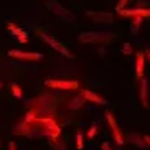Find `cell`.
Wrapping results in <instances>:
<instances>
[{"instance_id": "cell-15", "label": "cell", "mask_w": 150, "mask_h": 150, "mask_svg": "<svg viewBox=\"0 0 150 150\" xmlns=\"http://www.w3.org/2000/svg\"><path fill=\"white\" fill-rule=\"evenodd\" d=\"M36 114H38V109H36V107L30 109V110H28V114H27V117L23 119V122L30 124V122H33V120H36Z\"/></svg>"}, {"instance_id": "cell-3", "label": "cell", "mask_w": 150, "mask_h": 150, "mask_svg": "<svg viewBox=\"0 0 150 150\" xmlns=\"http://www.w3.org/2000/svg\"><path fill=\"white\" fill-rule=\"evenodd\" d=\"M45 84L48 88L53 89H59V91H74V89L79 88L78 81H63V79H46Z\"/></svg>"}, {"instance_id": "cell-19", "label": "cell", "mask_w": 150, "mask_h": 150, "mask_svg": "<svg viewBox=\"0 0 150 150\" xmlns=\"http://www.w3.org/2000/svg\"><path fill=\"white\" fill-rule=\"evenodd\" d=\"M130 139L134 140V144H135L137 147H145V142H142L139 135H135V134H130Z\"/></svg>"}, {"instance_id": "cell-14", "label": "cell", "mask_w": 150, "mask_h": 150, "mask_svg": "<svg viewBox=\"0 0 150 150\" xmlns=\"http://www.w3.org/2000/svg\"><path fill=\"white\" fill-rule=\"evenodd\" d=\"M84 102H86V99L83 97V94H79V96H76L74 99L69 102V109H71V110H78L79 107L84 106Z\"/></svg>"}, {"instance_id": "cell-6", "label": "cell", "mask_w": 150, "mask_h": 150, "mask_svg": "<svg viewBox=\"0 0 150 150\" xmlns=\"http://www.w3.org/2000/svg\"><path fill=\"white\" fill-rule=\"evenodd\" d=\"M46 7H48V8L51 10L54 15H58V17H61V18H64V20H68V22H73V23L76 22V17H74V15L71 13V12H68V10L64 8L63 5H59L56 0H51V2H48V4H46Z\"/></svg>"}, {"instance_id": "cell-26", "label": "cell", "mask_w": 150, "mask_h": 150, "mask_svg": "<svg viewBox=\"0 0 150 150\" xmlns=\"http://www.w3.org/2000/svg\"><path fill=\"white\" fill-rule=\"evenodd\" d=\"M147 58H149V61H150V50L147 51Z\"/></svg>"}, {"instance_id": "cell-22", "label": "cell", "mask_w": 150, "mask_h": 150, "mask_svg": "<svg viewBox=\"0 0 150 150\" xmlns=\"http://www.w3.org/2000/svg\"><path fill=\"white\" fill-rule=\"evenodd\" d=\"M129 2H130V0H119V4H117V7H115V10H117V12H119V10H122L124 7H125V5L129 4Z\"/></svg>"}, {"instance_id": "cell-17", "label": "cell", "mask_w": 150, "mask_h": 150, "mask_svg": "<svg viewBox=\"0 0 150 150\" xmlns=\"http://www.w3.org/2000/svg\"><path fill=\"white\" fill-rule=\"evenodd\" d=\"M76 147H78V150H83L84 149V140H83V134H81V132L76 134Z\"/></svg>"}, {"instance_id": "cell-2", "label": "cell", "mask_w": 150, "mask_h": 150, "mask_svg": "<svg viewBox=\"0 0 150 150\" xmlns=\"http://www.w3.org/2000/svg\"><path fill=\"white\" fill-rule=\"evenodd\" d=\"M106 120H107V124H109V129H110V132H112V137H114L115 144H117V145H124V144H125L124 135H122V132H120L117 122H115L114 114H112L110 110H106Z\"/></svg>"}, {"instance_id": "cell-12", "label": "cell", "mask_w": 150, "mask_h": 150, "mask_svg": "<svg viewBox=\"0 0 150 150\" xmlns=\"http://www.w3.org/2000/svg\"><path fill=\"white\" fill-rule=\"evenodd\" d=\"M81 94H83V97L86 99V101H89V102H96V104H101V106H102V104H106V99H104V97L97 96L96 93L89 91V89H83Z\"/></svg>"}, {"instance_id": "cell-25", "label": "cell", "mask_w": 150, "mask_h": 150, "mask_svg": "<svg viewBox=\"0 0 150 150\" xmlns=\"http://www.w3.org/2000/svg\"><path fill=\"white\" fill-rule=\"evenodd\" d=\"M8 150H17V149H15V144H13V142H10V144H8Z\"/></svg>"}, {"instance_id": "cell-7", "label": "cell", "mask_w": 150, "mask_h": 150, "mask_svg": "<svg viewBox=\"0 0 150 150\" xmlns=\"http://www.w3.org/2000/svg\"><path fill=\"white\" fill-rule=\"evenodd\" d=\"M8 56L22 59V61H41L43 59L41 53H28V51H22V50H10Z\"/></svg>"}, {"instance_id": "cell-1", "label": "cell", "mask_w": 150, "mask_h": 150, "mask_svg": "<svg viewBox=\"0 0 150 150\" xmlns=\"http://www.w3.org/2000/svg\"><path fill=\"white\" fill-rule=\"evenodd\" d=\"M114 33L110 31H83L79 35V41L81 43H102V41L112 40Z\"/></svg>"}, {"instance_id": "cell-4", "label": "cell", "mask_w": 150, "mask_h": 150, "mask_svg": "<svg viewBox=\"0 0 150 150\" xmlns=\"http://www.w3.org/2000/svg\"><path fill=\"white\" fill-rule=\"evenodd\" d=\"M40 38L45 41V43H48L50 46H51V48H54V50H56L58 53H61L63 56L69 58V59H73V58H74L71 51H68V48H66V46H64V45H61V43H59L58 40H54L53 36L46 35V33H40Z\"/></svg>"}, {"instance_id": "cell-8", "label": "cell", "mask_w": 150, "mask_h": 150, "mask_svg": "<svg viewBox=\"0 0 150 150\" xmlns=\"http://www.w3.org/2000/svg\"><path fill=\"white\" fill-rule=\"evenodd\" d=\"M88 17L93 18L94 23H102V25L112 23V15L107 13V12H88Z\"/></svg>"}, {"instance_id": "cell-13", "label": "cell", "mask_w": 150, "mask_h": 150, "mask_svg": "<svg viewBox=\"0 0 150 150\" xmlns=\"http://www.w3.org/2000/svg\"><path fill=\"white\" fill-rule=\"evenodd\" d=\"M149 81H147V78H144V79L140 81V102L144 107H149Z\"/></svg>"}, {"instance_id": "cell-23", "label": "cell", "mask_w": 150, "mask_h": 150, "mask_svg": "<svg viewBox=\"0 0 150 150\" xmlns=\"http://www.w3.org/2000/svg\"><path fill=\"white\" fill-rule=\"evenodd\" d=\"M102 150H112V149H110L109 142H104V144H102Z\"/></svg>"}, {"instance_id": "cell-24", "label": "cell", "mask_w": 150, "mask_h": 150, "mask_svg": "<svg viewBox=\"0 0 150 150\" xmlns=\"http://www.w3.org/2000/svg\"><path fill=\"white\" fill-rule=\"evenodd\" d=\"M144 142H145L147 145H150V135H145V137H144Z\"/></svg>"}, {"instance_id": "cell-16", "label": "cell", "mask_w": 150, "mask_h": 150, "mask_svg": "<svg viewBox=\"0 0 150 150\" xmlns=\"http://www.w3.org/2000/svg\"><path fill=\"white\" fill-rule=\"evenodd\" d=\"M10 89H12V94H13L17 99H23V91H22V88H20L18 84L13 83L12 86H10Z\"/></svg>"}, {"instance_id": "cell-21", "label": "cell", "mask_w": 150, "mask_h": 150, "mask_svg": "<svg viewBox=\"0 0 150 150\" xmlns=\"http://www.w3.org/2000/svg\"><path fill=\"white\" fill-rule=\"evenodd\" d=\"M96 132H97V125H96V124H93V125H91V129H89V132H88V137H89V139H94Z\"/></svg>"}, {"instance_id": "cell-5", "label": "cell", "mask_w": 150, "mask_h": 150, "mask_svg": "<svg viewBox=\"0 0 150 150\" xmlns=\"http://www.w3.org/2000/svg\"><path fill=\"white\" fill-rule=\"evenodd\" d=\"M38 122L43 124L45 125V135L51 137V139H58L59 137V134H61V129H59V125H58L56 122H54V119H51V117H41V119H38Z\"/></svg>"}, {"instance_id": "cell-20", "label": "cell", "mask_w": 150, "mask_h": 150, "mask_svg": "<svg viewBox=\"0 0 150 150\" xmlns=\"http://www.w3.org/2000/svg\"><path fill=\"white\" fill-rule=\"evenodd\" d=\"M120 51H122L124 54H130V53H132V45H130V43H124Z\"/></svg>"}, {"instance_id": "cell-10", "label": "cell", "mask_w": 150, "mask_h": 150, "mask_svg": "<svg viewBox=\"0 0 150 150\" xmlns=\"http://www.w3.org/2000/svg\"><path fill=\"white\" fill-rule=\"evenodd\" d=\"M144 66H145V53H137L135 56V81L144 79Z\"/></svg>"}, {"instance_id": "cell-11", "label": "cell", "mask_w": 150, "mask_h": 150, "mask_svg": "<svg viewBox=\"0 0 150 150\" xmlns=\"http://www.w3.org/2000/svg\"><path fill=\"white\" fill-rule=\"evenodd\" d=\"M8 31L12 33V35L17 38L20 43H28V35H27V31L23 30V28L17 27L15 23H8Z\"/></svg>"}, {"instance_id": "cell-27", "label": "cell", "mask_w": 150, "mask_h": 150, "mask_svg": "<svg viewBox=\"0 0 150 150\" xmlns=\"http://www.w3.org/2000/svg\"><path fill=\"white\" fill-rule=\"evenodd\" d=\"M0 89H2V81H0Z\"/></svg>"}, {"instance_id": "cell-18", "label": "cell", "mask_w": 150, "mask_h": 150, "mask_svg": "<svg viewBox=\"0 0 150 150\" xmlns=\"http://www.w3.org/2000/svg\"><path fill=\"white\" fill-rule=\"evenodd\" d=\"M140 25H142V18L140 17H135L132 20V33H137V30H139Z\"/></svg>"}, {"instance_id": "cell-9", "label": "cell", "mask_w": 150, "mask_h": 150, "mask_svg": "<svg viewBox=\"0 0 150 150\" xmlns=\"http://www.w3.org/2000/svg\"><path fill=\"white\" fill-rule=\"evenodd\" d=\"M117 13L120 15V17H140V18H144V17H150V8H130V10H127V8H122V10H119Z\"/></svg>"}]
</instances>
